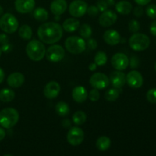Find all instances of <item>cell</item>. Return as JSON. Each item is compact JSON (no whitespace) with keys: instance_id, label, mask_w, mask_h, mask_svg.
<instances>
[{"instance_id":"obj_1","label":"cell","mask_w":156,"mask_h":156,"mask_svg":"<svg viewBox=\"0 0 156 156\" xmlns=\"http://www.w3.org/2000/svg\"><path fill=\"white\" fill-rule=\"evenodd\" d=\"M63 30L60 24L56 22L44 23L37 29V36L42 42L53 44L62 38Z\"/></svg>"},{"instance_id":"obj_2","label":"cell","mask_w":156,"mask_h":156,"mask_svg":"<svg viewBox=\"0 0 156 156\" xmlns=\"http://www.w3.org/2000/svg\"><path fill=\"white\" fill-rule=\"evenodd\" d=\"M26 53L29 59L31 60L41 61L44 59L46 54V47L42 41L37 40H32L26 47Z\"/></svg>"},{"instance_id":"obj_3","label":"cell","mask_w":156,"mask_h":156,"mask_svg":"<svg viewBox=\"0 0 156 156\" xmlns=\"http://www.w3.org/2000/svg\"><path fill=\"white\" fill-rule=\"evenodd\" d=\"M19 120V114L15 108H8L0 111V126L10 129L15 126Z\"/></svg>"},{"instance_id":"obj_4","label":"cell","mask_w":156,"mask_h":156,"mask_svg":"<svg viewBox=\"0 0 156 156\" xmlns=\"http://www.w3.org/2000/svg\"><path fill=\"white\" fill-rule=\"evenodd\" d=\"M129 44L135 51H143L150 45V39L144 34L135 33L129 38Z\"/></svg>"},{"instance_id":"obj_5","label":"cell","mask_w":156,"mask_h":156,"mask_svg":"<svg viewBox=\"0 0 156 156\" xmlns=\"http://www.w3.org/2000/svg\"><path fill=\"white\" fill-rule=\"evenodd\" d=\"M65 47L70 53L80 54L85 50L86 43L83 38L77 36H72L66 40Z\"/></svg>"},{"instance_id":"obj_6","label":"cell","mask_w":156,"mask_h":156,"mask_svg":"<svg viewBox=\"0 0 156 156\" xmlns=\"http://www.w3.org/2000/svg\"><path fill=\"white\" fill-rule=\"evenodd\" d=\"M0 28L5 33H15L18 28V20L12 14H4L0 18Z\"/></svg>"},{"instance_id":"obj_7","label":"cell","mask_w":156,"mask_h":156,"mask_svg":"<svg viewBox=\"0 0 156 156\" xmlns=\"http://www.w3.org/2000/svg\"><path fill=\"white\" fill-rule=\"evenodd\" d=\"M46 57L50 62H57L65 56V50L60 45H52L46 50Z\"/></svg>"},{"instance_id":"obj_8","label":"cell","mask_w":156,"mask_h":156,"mask_svg":"<svg viewBox=\"0 0 156 156\" xmlns=\"http://www.w3.org/2000/svg\"><path fill=\"white\" fill-rule=\"evenodd\" d=\"M89 83L93 88L98 90L105 89L109 85V78L101 73H96L91 76L89 79Z\"/></svg>"},{"instance_id":"obj_9","label":"cell","mask_w":156,"mask_h":156,"mask_svg":"<svg viewBox=\"0 0 156 156\" xmlns=\"http://www.w3.org/2000/svg\"><path fill=\"white\" fill-rule=\"evenodd\" d=\"M88 4L83 0H74L69 7V12L75 18H81L87 12Z\"/></svg>"},{"instance_id":"obj_10","label":"cell","mask_w":156,"mask_h":156,"mask_svg":"<svg viewBox=\"0 0 156 156\" xmlns=\"http://www.w3.org/2000/svg\"><path fill=\"white\" fill-rule=\"evenodd\" d=\"M85 134L83 130L78 126H73L67 133V141L70 145L76 146L80 145L84 141Z\"/></svg>"},{"instance_id":"obj_11","label":"cell","mask_w":156,"mask_h":156,"mask_svg":"<svg viewBox=\"0 0 156 156\" xmlns=\"http://www.w3.org/2000/svg\"><path fill=\"white\" fill-rule=\"evenodd\" d=\"M129 58L126 54L122 53H117L111 58V65L116 70H123L126 69L129 65Z\"/></svg>"},{"instance_id":"obj_12","label":"cell","mask_w":156,"mask_h":156,"mask_svg":"<svg viewBox=\"0 0 156 156\" xmlns=\"http://www.w3.org/2000/svg\"><path fill=\"white\" fill-rule=\"evenodd\" d=\"M126 82L132 88H140L143 84V76L140 72L133 70L126 76Z\"/></svg>"},{"instance_id":"obj_13","label":"cell","mask_w":156,"mask_h":156,"mask_svg":"<svg viewBox=\"0 0 156 156\" xmlns=\"http://www.w3.org/2000/svg\"><path fill=\"white\" fill-rule=\"evenodd\" d=\"M117 20V14L114 13L113 11L106 10L102 12L101 15L99 17V24L102 27H110L115 24Z\"/></svg>"},{"instance_id":"obj_14","label":"cell","mask_w":156,"mask_h":156,"mask_svg":"<svg viewBox=\"0 0 156 156\" xmlns=\"http://www.w3.org/2000/svg\"><path fill=\"white\" fill-rule=\"evenodd\" d=\"M15 7L19 13H29L34 9L35 0H15Z\"/></svg>"},{"instance_id":"obj_15","label":"cell","mask_w":156,"mask_h":156,"mask_svg":"<svg viewBox=\"0 0 156 156\" xmlns=\"http://www.w3.org/2000/svg\"><path fill=\"white\" fill-rule=\"evenodd\" d=\"M60 85L57 82L51 81L46 85L44 89V94L47 98L53 99L59 95L60 92Z\"/></svg>"},{"instance_id":"obj_16","label":"cell","mask_w":156,"mask_h":156,"mask_svg":"<svg viewBox=\"0 0 156 156\" xmlns=\"http://www.w3.org/2000/svg\"><path fill=\"white\" fill-rule=\"evenodd\" d=\"M109 80L114 88H121L126 84V75L120 70L114 71L110 75Z\"/></svg>"},{"instance_id":"obj_17","label":"cell","mask_w":156,"mask_h":156,"mask_svg":"<svg viewBox=\"0 0 156 156\" xmlns=\"http://www.w3.org/2000/svg\"><path fill=\"white\" fill-rule=\"evenodd\" d=\"M104 41H105L106 44H108V45L111 46H114L118 44L121 41V37H120V35L117 30H108L104 33L103 35Z\"/></svg>"},{"instance_id":"obj_18","label":"cell","mask_w":156,"mask_h":156,"mask_svg":"<svg viewBox=\"0 0 156 156\" xmlns=\"http://www.w3.org/2000/svg\"><path fill=\"white\" fill-rule=\"evenodd\" d=\"M24 82V76L21 73H13L9 76L7 83L11 88H17L21 87Z\"/></svg>"},{"instance_id":"obj_19","label":"cell","mask_w":156,"mask_h":156,"mask_svg":"<svg viewBox=\"0 0 156 156\" xmlns=\"http://www.w3.org/2000/svg\"><path fill=\"white\" fill-rule=\"evenodd\" d=\"M67 2L66 0H53L50 5L51 12L56 16H59L66 12Z\"/></svg>"},{"instance_id":"obj_20","label":"cell","mask_w":156,"mask_h":156,"mask_svg":"<svg viewBox=\"0 0 156 156\" xmlns=\"http://www.w3.org/2000/svg\"><path fill=\"white\" fill-rule=\"evenodd\" d=\"M72 96L75 101L77 103H83L88 97V93L83 86H77L73 88Z\"/></svg>"},{"instance_id":"obj_21","label":"cell","mask_w":156,"mask_h":156,"mask_svg":"<svg viewBox=\"0 0 156 156\" xmlns=\"http://www.w3.org/2000/svg\"><path fill=\"white\" fill-rule=\"evenodd\" d=\"M116 10L118 13H120V15H128V14L130 13L133 10V5L129 2L123 1L118 2L117 4L115 5Z\"/></svg>"},{"instance_id":"obj_22","label":"cell","mask_w":156,"mask_h":156,"mask_svg":"<svg viewBox=\"0 0 156 156\" xmlns=\"http://www.w3.org/2000/svg\"><path fill=\"white\" fill-rule=\"evenodd\" d=\"M79 25L80 23L76 18H67L62 24V29H64V30L66 32H73L79 28Z\"/></svg>"},{"instance_id":"obj_23","label":"cell","mask_w":156,"mask_h":156,"mask_svg":"<svg viewBox=\"0 0 156 156\" xmlns=\"http://www.w3.org/2000/svg\"><path fill=\"white\" fill-rule=\"evenodd\" d=\"M15 97V91L10 88H3L0 91V101L9 103L14 100Z\"/></svg>"},{"instance_id":"obj_24","label":"cell","mask_w":156,"mask_h":156,"mask_svg":"<svg viewBox=\"0 0 156 156\" xmlns=\"http://www.w3.org/2000/svg\"><path fill=\"white\" fill-rule=\"evenodd\" d=\"M111 141L108 136H101L96 141V147L100 151H106L110 148Z\"/></svg>"},{"instance_id":"obj_25","label":"cell","mask_w":156,"mask_h":156,"mask_svg":"<svg viewBox=\"0 0 156 156\" xmlns=\"http://www.w3.org/2000/svg\"><path fill=\"white\" fill-rule=\"evenodd\" d=\"M55 110H56V114L60 117H66L70 112L69 107L64 101L58 102L55 107Z\"/></svg>"},{"instance_id":"obj_26","label":"cell","mask_w":156,"mask_h":156,"mask_svg":"<svg viewBox=\"0 0 156 156\" xmlns=\"http://www.w3.org/2000/svg\"><path fill=\"white\" fill-rule=\"evenodd\" d=\"M48 12L44 8H37L34 11V17L35 19L38 21H46L48 18Z\"/></svg>"},{"instance_id":"obj_27","label":"cell","mask_w":156,"mask_h":156,"mask_svg":"<svg viewBox=\"0 0 156 156\" xmlns=\"http://www.w3.org/2000/svg\"><path fill=\"white\" fill-rule=\"evenodd\" d=\"M18 34L22 39L30 40L32 37L33 31H32V29L30 26L24 24V25L21 26V27L18 30Z\"/></svg>"},{"instance_id":"obj_28","label":"cell","mask_w":156,"mask_h":156,"mask_svg":"<svg viewBox=\"0 0 156 156\" xmlns=\"http://www.w3.org/2000/svg\"><path fill=\"white\" fill-rule=\"evenodd\" d=\"M87 120V116L84 111H76L73 115V121L76 125H82Z\"/></svg>"},{"instance_id":"obj_29","label":"cell","mask_w":156,"mask_h":156,"mask_svg":"<svg viewBox=\"0 0 156 156\" xmlns=\"http://www.w3.org/2000/svg\"><path fill=\"white\" fill-rule=\"evenodd\" d=\"M120 88H110L109 90L105 92V98L107 101H114L117 100V98H119V95H120Z\"/></svg>"},{"instance_id":"obj_30","label":"cell","mask_w":156,"mask_h":156,"mask_svg":"<svg viewBox=\"0 0 156 156\" xmlns=\"http://www.w3.org/2000/svg\"><path fill=\"white\" fill-rule=\"evenodd\" d=\"M108 62V56L105 52L99 51L94 56V62L97 66H105Z\"/></svg>"},{"instance_id":"obj_31","label":"cell","mask_w":156,"mask_h":156,"mask_svg":"<svg viewBox=\"0 0 156 156\" xmlns=\"http://www.w3.org/2000/svg\"><path fill=\"white\" fill-rule=\"evenodd\" d=\"M79 34L82 36V38L85 39H88L91 37L92 34V30H91V26L87 24H83L79 28Z\"/></svg>"},{"instance_id":"obj_32","label":"cell","mask_w":156,"mask_h":156,"mask_svg":"<svg viewBox=\"0 0 156 156\" xmlns=\"http://www.w3.org/2000/svg\"><path fill=\"white\" fill-rule=\"evenodd\" d=\"M128 27H129V31L132 32V33H136L140 29V24L138 21L133 19L129 22Z\"/></svg>"},{"instance_id":"obj_33","label":"cell","mask_w":156,"mask_h":156,"mask_svg":"<svg viewBox=\"0 0 156 156\" xmlns=\"http://www.w3.org/2000/svg\"><path fill=\"white\" fill-rule=\"evenodd\" d=\"M146 98L150 103L156 104V88H151L147 91Z\"/></svg>"},{"instance_id":"obj_34","label":"cell","mask_w":156,"mask_h":156,"mask_svg":"<svg viewBox=\"0 0 156 156\" xmlns=\"http://www.w3.org/2000/svg\"><path fill=\"white\" fill-rule=\"evenodd\" d=\"M146 15L151 18H156V5H149L146 9Z\"/></svg>"},{"instance_id":"obj_35","label":"cell","mask_w":156,"mask_h":156,"mask_svg":"<svg viewBox=\"0 0 156 156\" xmlns=\"http://www.w3.org/2000/svg\"><path fill=\"white\" fill-rule=\"evenodd\" d=\"M88 97H89L90 100L93 102L98 101L100 98V93H99L98 90L96 88H93L90 91V93L88 94Z\"/></svg>"},{"instance_id":"obj_36","label":"cell","mask_w":156,"mask_h":156,"mask_svg":"<svg viewBox=\"0 0 156 156\" xmlns=\"http://www.w3.org/2000/svg\"><path fill=\"white\" fill-rule=\"evenodd\" d=\"M87 13L89 16L91 17H95L98 15L99 10L97 8V6L95 5H91L90 7H88L87 9Z\"/></svg>"},{"instance_id":"obj_37","label":"cell","mask_w":156,"mask_h":156,"mask_svg":"<svg viewBox=\"0 0 156 156\" xmlns=\"http://www.w3.org/2000/svg\"><path fill=\"white\" fill-rule=\"evenodd\" d=\"M97 8L98 9L99 12H105L108 9V5L105 0H98L97 2Z\"/></svg>"},{"instance_id":"obj_38","label":"cell","mask_w":156,"mask_h":156,"mask_svg":"<svg viewBox=\"0 0 156 156\" xmlns=\"http://www.w3.org/2000/svg\"><path fill=\"white\" fill-rule=\"evenodd\" d=\"M130 67L132 69H136L139 66V64H140V60H139V58L136 56H133L130 58V61L129 62Z\"/></svg>"},{"instance_id":"obj_39","label":"cell","mask_w":156,"mask_h":156,"mask_svg":"<svg viewBox=\"0 0 156 156\" xmlns=\"http://www.w3.org/2000/svg\"><path fill=\"white\" fill-rule=\"evenodd\" d=\"M87 46H88V49L94 50L97 48L98 43L97 41L94 39H93V38H90V39L88 38V41H87Z\"/></svg>"},{"instance_id":"obj_40","label":"cell","mask_w":156,"mask_h":156,"mask_svg":"<svg viewBox=\"0 0 156 156\" xmlns=\"http://www.w3.org/2000/svg\"><path fill=\"white\" fill-rule=\"evenodd\" d=\"M143 12H144V11H143V7H142L141 5L137 6V7H136L133 10L134 15H135L136 17H137V18L142 17V15H143Z\"/></svg>"},{"instance_id":"obj_41","label":"cell","mask_w":156,"mask_h":156,"mask_svg":"<svg viewBox=\"0 0 156 156\" xmlns=\"http://www.w3.org/2000/svg\"><path fill=\"white\" fill-rule=\"evenodd\" d=\"M9 43V37L5 34H0V44H5Z\"/></svg>"},{"instance_id":"obj_42","label":"cell","mask_w":156,"mask_h":156,"mask_svg":"<svg viewBox=\"0 0 156 156\" xmlns=\"http://www.w3.org/2000/svg\"><path fill=\"white\" fill-rule=\"evenodd\" d=\"M150 32L152 35L156 36V21H154L150 25Z\"/></svg>"},{"instance_id":"obj_43","label":"cell","mask_w":156,"mask_h":156,"mask_svg":"<svg viewBox=\"0 0 156 156\" xmlns=\"http://www.w3.org/2000/svg\"><path fill=\"white\" fill-rule=\"evenodd\" d=\"M136 3L139 5H146L147 4H149V2H151V0H134Z\"/></svg>"},{"instance_id":"obj_44","label":"cell","mask_w":156,"mask_h":156,"mask_svg":"<svg viewBox=\"0 0 156 156\" xmlns=\"http://www.w3.org/2000/svg\"><path fill=\"white\" fill-rule=\"evenodd\" d=\"M62 126H63L64 128H68L71 126V122L69 119H65V120H62Z\"/></svg>"},{"instance_id":"obj_45","label":"cell","mask_w":156,"mask_h":156,"mask_svg":"<svg viewBox=\"0 0 156 156\" xmlns=\"http://www.w3.org/2000/svg\"><path fill=\"white\" fill-rule=\"evenodd\" d=\"M2 49V51L5 52V53H8L9 50H11V46L9 45V44H3L2 47H1Z\"/></svg>"},{"instance_id":"obj_46","label":"cell","mask_w":156,"mask_h":156,"mask_svg":"<svg viewBox=\"0 0 156 156\" xmlns=\"http://www.w3.org/2000/svg\"><path fill=\"white\" fill-rule=\"evenodd\" d=\"M5 135H6V133L5 131V129H3V128L0 127V141L4 140L5 137Z\"/></svg>"},{"instance_id":"obj_47","label":"cell","mask_w":156,"mask_h":156,"mask_svg":"<svg viewBox=\"0 0 156 156\" xmlns=\"http://www.w3.org/2000/svg\"><path fill=\"white\" fill-rule=\"evenodd\" d=\"M5 79V73L2 68H0V84L2 83Z\"/></svg>"},{"instance_id":"obj_48","label":"cell","mask_w":156,"mask_h":156,"mask_svg":"<svg viewBox=\"0 0 156 156\" xmlns=\"http://www.w3.org/2000/svg\"><path fill=\"white\" fill-rule=\"evenodd\" d=\"M88 69H89L91 71H94V70H96V69H97V64H96L95 62H94V63H91L89 66H88Z\"/></svg>"},{"instance_id":"obj_49","label":"cell","mask_w":156,"mask_h":156,"mask_svg":"<svg viewBox=\"0 0 156 156\" xmlns=\"http://www.w3.org/2000/svg\"><path fill=\"white\" fill-rule=\"evenodd\" d=\"M108 6H113L115 5V0H105Z\"/></svg>"},{"instance_id":"obj_50","label":"cell","mask_w":156,"mask_h":156,"mask_svg":"<svg viewBox=\"0 0 156 156\" xmlns=\"http://www.w3.org/2000/svg\"><path fill=\"white\" fill-rule=\"evenodd\" d=\"M2 14H3V8L0 5V17L2 15Z\"/></svg>"},{"instance_id":"obj_51","label":"cell","mask_w":156,"mask_h":156,"mask_svg":"<svg viewBox=\"0 0 156 156\" xmlns=\"http://www.w3.org/2000/svg\"><path fill=\"white\" fill-rule=\"evenodd\" d=\"M2 49H1V47H0V56H1V55H2Z\"/></svg>"},{"instance_id":"obj_52","label":"cell","mask_w":156,"mask_h":156,"mask_svg":"<svg viewBox=\"0 0 156 156\" xmlns=\"http://www.w3.org/2000/svg\"><path fill=\"white\" fill-rule=\"evenodd\" d=\"M155 71H156V62H155Z\"/></svg>"}]
</instances>
